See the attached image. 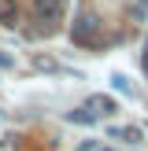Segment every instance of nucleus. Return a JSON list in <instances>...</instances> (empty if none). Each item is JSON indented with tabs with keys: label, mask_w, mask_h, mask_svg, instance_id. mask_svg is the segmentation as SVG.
Instances as JSON below:
<instances>
[{
	"label": "nucleus",
	"mask_w": 148,
	"mask_h": 151,
	"mask_svg": "<svg viewBox=\"0 0 148 151\" xmlns=\"http://www.w3.org/2000/svg\"><path fill=\"white\" fill-rule=\"evenodd\" d=\"M70 41L78 44V48H100V22H96L93 15L74 19V26H70Z\"/></svg>",
	"instance_id": "nucleus-1"
},
{
	"label": "nucleus",
	"mask_w": 148,
	"mask_h": 151,
	"mask_svg": "<svg viewBox=\"0 0 148 151\" xmlns=\"http://www.w3.org/2000/svg\"><path fill=\"white\" fill-rule=\"evenodd\" d=\"M33 22H41L44 33H52L63 22V0H33Z\"/></svg>",
	"instance_id": "nucleus-2"
},
{
	"label": "nucleus",
	"mask_w": 148,
	"mask_h": 151,
	"mask_svg": "<svg viewBox=\"0 0 148 151\" xmlns=\"http://www.w3.org/2000/svg\"><path fill=\"white\" fill-rule=\"evenodd\" d=\"M85 111H89L93 118H107V114L118 111V103L111 100V96H89V100H85Z\"/></svg>",
	"instance_id": "nucleus-3"
},
{
	"label": "nucleus",
	"mask_w": 148,
	"mask_h": 151,
	"mask_svg": "<svg viewBox=\"0 0 148 151\" xmlns=\"http://www.w3.org/2000/svg\"><path fill=\"white\" fill-rule=\"evenodd\" d=\"M0 26H7V29L19 26V4L15 0H0Z\"/></svg>",
	"instance_id": "nucleus-4"
},
{
	"label": "nucleus",
	"mask_w": 148,
	"mask_h": 151,
	"mask_svg": "<svg viewBox=\"0 0 148 151\" xmlns=\"http://www.w3.org/2000/svg\"><path fill=\"white\" fill-rule=\"evenodd\" d=\"M67 122H78V125H93V122H96V118H93V114H89V111H85V107H78V111H67Z\"/></svg>",
	"instance_id": "nucleus-5"
},
{
	"label": "nucleus",
	"mask_w": 148,
	"mask_h": 151,
	"mask_svg": "<svg viewBox=\"0 0 148 151\" xmlns=\"http://www.w3.org/2000/svg\"><path fill=\"white\" fill-rule=\"evenodd\" d=\"M111 137H122V140H133V144H137L141 129H137V125H130V129H111Z\"/></svg>",
	"instance_id": "nucleus-6"
},
{
	"label": "nucleus",
	"mask_w": 148,
	"mask_h": 151,
	"mask_svg": "<svg viewBox=\"0 0 148 151\" xmlns=\"http://www.w3.org/2000/svg\"><path fill=\"white\" fill-rule=\"evenodd\" d=\"M0 151H22V140L19 137H0Z\"/></svg>",
	"instance_id": "nucleus-7"
},
{
	"label": "nucleus",
	"mask_w": 148,
	"mask_h": 151,
	"mask_svg": "<svg viewBox=\"0 0 148 151\" xmlns=\"http://www.w3.org/2000/svg\"><path fill=\"white\" fill-rule=\"evenodd\" d=\"M111 81H115V88H118V92H130V81H126L122 74H115V78H111Z\"/></svg>",
	"instance_id": "nucleus-8"
},
{
	"label": "nucleus",
	"mask_w": 148,
	"mask_h": 151,
	"mask_svg": "<svg viewBox=\"0 0 148 151\" xmlns=\"http://www.w3.org/2000/svg\"><path fill=\"white\" fill-rule=\"evenodd\" d=\"M0 66H4V70H7V66H15V59L7 55V52H0Z\"/></svg>",
	"instance_id": "nucleus-9"
},
{
	"label": "nucleus",
	"mask_w": 148,
	"mask_h": 151,
	"mask_svg": "<svg viewBox=\"0 0 148 151\" xmlns=\"http://www.w3.org/2000/svg\"><path fill=\"white\" fill-rule=\"evenodd\" d=\"M141 70L148 74V44H144V52H141Z\"/></svg>",
	"instance_id": "nucleus-10"
},
{
	"label": "nucleus",
	"mask_w": 148,
	"mask_h": 151,
	"mask_svg": "<svg viewBox=\"0 0 148 151\" xmlns=\"http://www.w3.org/2000/svg\"><path fill=\"white\" fill-rule=\"evenodd\" d=\"M104 151H115V147H104Z\"/></svg>",
	"instance_id": "nucleus-11"
}]
</instances>
